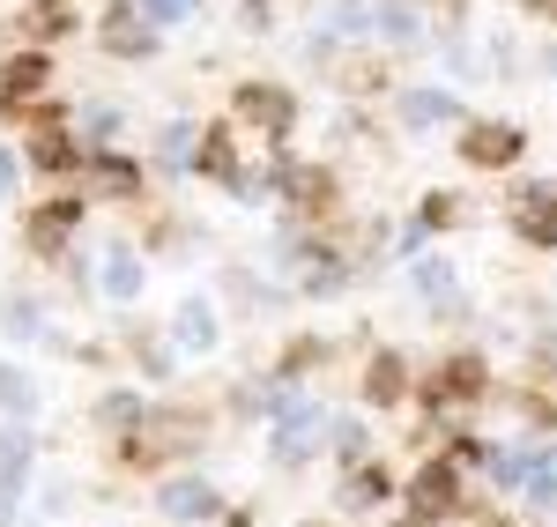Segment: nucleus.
<instances>
[{"label":"nucleus","instance_id":"nucleus-15","mask_svg":"<svg viewBox=\"0 0 557 527\" xmlns=\"http://www.w3.org/2000/svg\"><path fill=\"white\" fill-rule=\"evenodd\" d=\"M89 156H83V134H67L60 120H30V172L45 178H67V172H83Z\"/></svg>","mask_w":557,"mask_h":527},{"label":"nucleus","instance_id":"nucleus-20","mask_svg":"<svg viewBox=\"0 0 557 527\" xmlns=\"http://www.w3.org/2000/svg\"><path fill=\"white\" fill-rule=\"evenodd\" d=\"M394 468H380V461H357V468H343V490H335V498H343V513H372V505H386V498H394Z\"/></svg>","mask_w":557,"mask_h":527},{"label":"nucleus","instance_id":"nucleus-43","mask_svg":"<svg viewBox=\"0 0 557 527\" xmlns=\"http://www.w3.org/2000/svg\"><path fill=\"white\" fill-rule=\"evenodd\" d=\"M528 527H550V520H528Z\"/></svg>","mask_w":557,"mask_h":527},{"label":"nucleus","instance_id":"nucleus-1","mask_svg":"<svg viewBox=\"0 0 557 527\" xmlns=\"http://www.w3.org/2000/svg\"><path fill=\"white\" fill-rule=\"evenodd\" d=\"M327 439H335V416L305 394V387L283 379V401H275V416H268V461H275V468H305L312 453H327Z\"/></svg>","mask_w":557,"mask_h":527},{"label":"nucleus","instance_id":"nucleus-39","mask_svg":"<svg viewBox=\"0 0 557 527\" xmlns=\"http://www.w3.org/2000/svg\"><path fill=\"white\" fill-rule=\"evenodd\" d=\"M394 527H438V520H417V513H401V520H394Z\"/></svg>","mask_w":557,"mask_h":527},{"label":"nucleus","instance_id":"nucleus-19","mask_svg":"<svg viewBox=\"0 0 557 527\" xmlns=\"http://www.w3.org/2000/svg\"><path fill=\"white\" fill-rule=\"evenodd\" d=\"M194 178H209V186H238L246 178V164H238V134L231 127H201V149H194Z\"/></svg>","mask_w":557,"mask_h":527},{"label":"nucleus","instance_id":"nucleus-4","mask_svg":"<svg viewBox=\"0 0 557 527\" xmlns=\"http://www.w3.org/2000/svg\"><path fill=\"white\" fill-rule=\"evenodd\" d=\"M417 394H424L431 416H454V409H469V401L491 394V364L475 350H454V356H438L424 379H417Z\"/></svg>","mask_w":557,"mask_h":527},{"label":"nucleus","instance_id":"nucleus-37","mask_svg":"<svg viewBox=\"0 0 557 527\" xmlns=\"http://www.w3.org/2000/svg\"><path fill=\"white\" fill-rule=\"evenodd\" d=\"M15 186H23V156H15V149H0V193H15Z\"/></svg>","mask_w":557,"mask_h":527},{"label":"nucleus","instance_id":"nucleus-12","mask_svg":"<svg viewBox=\"0 0 557 527\" xmlns=\"http://www.w3.org/2000/svg\"><path fill=\"white\" fill-rule=\"evenodd\" d=\"M401 127L409 134H438V127H469V104L454 97L446 83H424V89H401Z\"/></svg>","mask_w":557,"mask_h":527},{"label":"nucleus","instance_id":"nucleus-18","mask_svg":"<svg viewBox=\"0 0 557 527\" xmlns=\"http://www.w3.org/2000/svg\"><path fill=\"white\" fill-rule=\"evenodd\" d=\"M283 201H290V216L305 223H320V216H335V172L327 164H290V178H283Z\"/></svg>","mask_w":557,"mask_h":527},{"label":"nucleus","instance_id":"nucleus-31","mask_svg":"<svg viewBox=\"0 0 557 527\" xmlns=\"http://www.w3.org/2000/svg\"><path fill=\"white\" fill-rule=\"evenodd\" d=\"M335 461L343 468H357V461H372V424H357V416H335Z\"/></svg>","mask_w":557,"mask_h":527},{"label":"nucleus","instance_id":"nucleus-28","mask_svg":"<svg viewBox=\"0 0 557 527\" xmlns=\"http://www.w3.org/2000/svg\"><path fill=\"white\" fill-rule=\"evenodd\" d=\"M320 364H327V335H298V342H283V356H275V379L298 387L305 372H320Z\"/></svg>","mask_w":557,"mask_h":527},{"label":"nucleus","instance_id":"nucleus-41","mask_svg":"<svg viewBox=\"0 0 557 527\" xmlns=\"http://www.w3.org/2000/svg\"><path fill=\"white\" fill-rule=\"evenodd\" d=\"M246 8H275V0H246Z\"/></svg>","mask_w":557,"mask_h":527},{"label":"nucleus","instance_id":"nucleus-14","mask_svg":"<svg viewBox=\"0 0 557 527\" xmlns=\"http://www.w3.org/2000/svg\"><path fill=\"white\" fill-rule=\"evenodd\" d=\"M52 83V60H45L38 45L30 52H0V112H30Z\"/></svg>","mask_w":557,"mask_h":527},{"label":"nucleus","instance_id":"nucleus-22","mask_svg":"<svg viewBox=\"0 0 557 527\" xmlns=\"http://www.w3.org/2000/svg\"><path fill=\"white\" fill-rule=\"evenodd\" d=\"M520 505L535 513V520H557V461L550 446L535 439V453H528V476H520Z\"/></svg>","mask_w":557,"mask_h":527},{"label":"nucleus","instance_id":"nucleus-3","mask_svg":"<svg viewBox=\"0 0 557 527\" xmlns=\"http://www.w3.org/2000/svg\"><path fill=\"white\" fill-rule=\"evenodd\" d=\"M401 513H417V520H454V513H469V468L454 461V453H431L424 468L401 484Z\"/></svg>","mask_w":557,"mask_h":527},{"label":"nucleus","instance_id":"nucleus-9","mask_svg":"<svg viewBox=\"0 0 557 527\" xmlns=\"http://www.w3.org/2000/svg\"><path fill=\"white\" fill-rule=\"evenodd\" d=\"M157 513L172 527H201V520H223V490L209 476H194V468H172L164 484H157Z\"/></svg>","mask_w":557,"mask_h":527},{"label":"nucleus","instance_id":"nucleus-33","mask_svg":"<svg viewBox=\"0 0 557 527\" xmlns=\"http://www.w3.org/2000/svg\"><path fill=\"white\" fill-rule=\"evenodd\" d=\"M141 15H149L157 30H178V23H194V15H201V0H141Z\"/></svg>","mask_w":557,"mask_h":527},{"label":"nucleus","instance_id":"nucleus-42","mask_svg":"<svg viewBox=\"0 0 557 527\" xmlns=\"http://www.w3.org/2000/svg\"><path fill=\"white\" fill-rule=\"evenodd\" d=\"M543 446H550V461H557V439H543Z\"/></svg>","mask_w":557,"mask_h":527},{"label":"nucleus","instance_id":"nucleus-10","mask_svg":"<svg viewBox=\"0 0 557 527\" xmlns=\"http://www.w3.org/2000/svg\"><path fill=\"white\" fill-rule=\"evenodd\" d=\"M409 290L424 298V312H431V319H461V312H469L461 267L446 261V253H424V261H409Z\"/></svg>","mask_w":557,"mask_h":527},{"label":"nucleus","instance_id":"nucleus-29","mask_svg":"<svg viewBox=\"0 0 557 527\" xmlns=\"http://www.w3.org/2000/svg\"><path fill=\"white\" fill-rule=\"evenodd\" d=\"M134 364H141V379H172L178 372V342L172 335H134Z\"/></svg>","mask_w":557,"mask_h":527},{"label":"nucleus","instance_id":"nucleus-2","mask_svg":"<svg viewBox=\"0 0 557 527\" xmlns=\"http://www.w3.org/2000/svg\"><path fill=\"white\" fill-rule=\"evenodd\" d=\"M194 446H201V416L194 409H149L120 439V461L127 468H172L178 453H194Z\"/></svg>","mask_w":557,"mask_h":527},{"label":"nucleus","instance_id":"nucleus-36","mask_svg":"<svg viewBox=\"0 0 557 527\" xmlns=\"http://www.w3.org/2000/svg\"><path fill=\"white\" fill-rule=\"evenodd\" d=\"M23 490H30V476L0 468V527H15V505H23Z\"/></svg>","mask_w":557,"mask_h":527},{"label":"nucleus","instance_id":"nucleus-6","mask_svg":"<svg viewBox=\"0 0 557 527\" xmlns=\"http://www.w3.org/2000/svg\"><path fill=\"white\" fill-rule=\"evenodd\" d=\"M83 193H52V201H38L30 216H23V246L38 253V261H60L67 246H75V230H83Z\"/></svg>","mask_w":557,"mask_h":527},{"label":"nucleus","instance_id":"nucleus-38","mask_svg":"<svg viewBox=\"0 0 557 527\" xmlns=\"http://www.w3.org/2000/svg\"><path fill=\"white\" fill-rule=\"evenodd\" d=\"M528 15H543V23H557V0H528Z\"/></svg>","mask_w":557,"mask_h":527},{"label":"nucleus","instance_id":"nucleus-25","mask_svg":"<svg viewBox=\"0 0 557 527\" xmlns=\"http://www.w3.org/2000/svg\"><path fill=\"white\" fill-rule=\"evenodd\" d=\"M0 416H8V424H30V416H38V379H30L23 364H0Z\"/></svg>","mask_w":557,"mask_h":527},{"label":"nucleus","instance_id":"nucleus-17","mask_svg":"<svg viewBox=\"0 0 557 527\" xmlns=\"http://www.w3.org/2000/svg\"><path fill=\"white\" fill-rule=\"evenodd\" d=\"M141 283H149L141 253H134L127 238H112V246H104V261H97V298H104V305H134V298H141Z\"/></svg>","mask_w":557,"mask_h":527},{"label":"nucleus","instance_id":"nucleus-34","mask_svg":"<svg viewBox=\"0 0 557 527\" xmlns=\"http://www.w3.org/2000/svg\"><path fill=\"white\" fill-rule=\"evenodd\" d=\"M112 134H120V104H89V112H83V141H89V149H104Z\"/></svg>","mask_w":557,"mask_h":527},{"label":"nucleus","instance_id":"nucleus-5","mask_svg":"<svg viewBox=\"0 0 557 527\" xmlns=\"http://www.w3.org/2000/svg\"><path fill=\"white\" fill-rule=\"evenodd\" d=\"M231 120L253 127V134H268V141L283 149L290 127H298V97H290L283 83H238V89H231Z\"/></svg>","mask_w":557,"mask_h":527},{"label":"nucleus","instance_id":"nucleus-40","mask_svg":"<svg viewBox=\"0 0 557 527\" xmlns=\"http://www.w3.org/2000/svg\"><path fill=\"white\" fill-rule=\"evenodd\" d=\"M30 8H67V0H30Z\"/></svg>","mask_w":557,"mask_h":527},{"label":"nucleus","instance_id":"nucleus-23","mask_svg":"<svg viewBox=\"0 0 557 527\" xmlns=\"http://www.w3.org/2000/svg\"><path fill=\"white\" fill-rule=\"evenodd\" d=\"M141 416H149V401L134 394V387H112V394H97V409H89V424H97V431H112V439H127Z\"/></svg>","mask_w":557,"mask_h":527},{"label":"nucleus","instance_id":"nucleus-35","mask_svg":"<svg viewBox=\"0 0 557 527\" xmlns=\"http://www.w3.org/2000/svg\"><path fill=\"white\" fill-rule=\"evenodd\" d=\"M417 216H424V230H454V223H461V201H454V193H424Z\"/></svg>","mask_w":557,"mask_h":527},{"label":"nucleus","instance_id":"nucleus-13","mask_svg":"<svg viewBox=\"0 0 557 527\" xmlns=\"http://www.w3.org/2000/svg\"><path fill=\"white\" fill-rule=\"evenodd\" d=\"M172 342H178V356H194V364L223 350V319H215V298H201V290H194V298H178V305H172Z\"/></svg>","mask_w":557,"mask_h":527},{"label":"nucleus","instance_id":"nucleus-7","mask_svg":"<svg viewBox=\"0 0 557 527\" xmlns=\"http://www.w3.org/2000/svg\"><path fill=\"white\" fill-rule=\"evenodd\" d=\"M520 156H528V127H513V120H469L461 127V164L469 172H513Z\"/></svg>","mask_w":557,"mask_h":527},{"label":"nucleus","instance_id":"nucleus-8","mask_svg":"<svg viewBox=\"0 0 557 527\" xmlns=\"http://www.w3.org/2000/svg\"><path fill=\"white\" fill-rule=\"evenodd\" d=\"M506 230L528 253H557V186H513L506 193Z\"/></svg>","mask_w":557,"mask_h":527},{"label":"nucleus","instance_id":"nucleus-27","mask_svg":"<svg viewBox=\"0 0 557 527\" xmlns=\"http://www.w3.org/2000/svg\"><path fill=\"white\" fill-rule=\"evenodd\" d=\"M194 149H201V127L194 120H172V127L157 134V164L164 172H194Z\"/></svg>","mask_w":557,"mask_h":527},{"label":"nucleus","instance_id":"nucleus-11","mask_svg":"<svg viewBox=\"0 0 557 527\" xmlns=\"http://www.w3.org/2000/svg\"><path fill=\"white\" fill-rule=\"evenodd\" d=\"M157 23L141 15V0H120V8H104V23H97V45L112 52V60H157Z\"/></svg>","mask_w":557,"mask_h":527},{"label":"nucleus","instance_id":"nucleus-21","mask_svg":"<svg viewBox=\"0 0 557 527\" xmlns=\"http://www.w3.org/2000/svg\"><path fill=\"white\" fill-rule=\"evenodd\" d=\"M83 178L89 186H97V193H112V201H134V193H141V164H134V156H120V149H97V156H89L83 164Z\"/></svg>","mask_w":557,"mask_h":527},{"label":"nucleus","instance_id":"nucleus-32","mask_svg":"<svg viewBox=\"0 0 557 527\" xmlns=\"http://www.w3.org/2000/svg\"><path fill=\"white\" fill-rule=\"evenodd\" d=\"M30 461H38V439H30V424H0V468L30 476Z\"/></svg>","mask_w":557,"mask_h":527},{"label":"nucleus","instance_id":"nucleus-24","mask_svg":"<svg viewBox=\"0 0 557 527\" xmlns=\"http://www.w3.org/2000/svg\"><path fill=\"white\" fill-rule=\"evenodd\" d=\"M520 409H528L535 431H557V356H535V379H528Z\"/></svg>","mask_w":557,"mask_h":527},{"label":"nucleus","instance_id":"nucleus-16","mask_svg":"<svg viewBox=\"0 0 557 527\" xmlns=\"http://www.w3.org/2000/svg\"><path fill=\"white\" fill-rule=\"evenodd\" d=\"M409 394H417V372H409L401 350H372L364 356V409H401Z\"/></svg>","mask_w":557,"mask_h":527},{"label":"nucleus","instance_id":"nucleus-30","mask_svg":"<svg viewBox=\"0 0 557 527\" xmlns=\"http://www.w3.org/2000/svg\"><path fill=\"white\" fill-rule=\"evenodd\" d=\"M0 335H8V342H38V335H45V305H38V298H8Z\"/></svg>","mask_w":557,"mask_h":527},{"label":"nucleus","instance_id":"nucleus-26","mask_svg":"<svg viewBox=\"0 0 557 527\" xmlns=\"http://www.w3.org/2000/svg\"><path fill=\"white\" fill-rule=\"evenodd\" d=\"M380 38L401 45V52L424 45V8H417V0H380Z\"/></svg>","mask_w":557,"mask_h":527}]
</instances>
